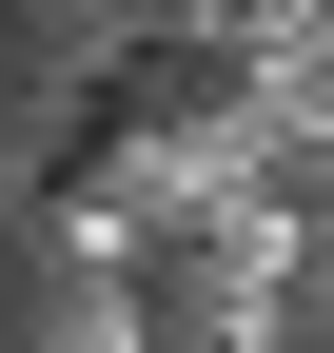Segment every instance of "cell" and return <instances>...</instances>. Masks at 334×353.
I'll return each instance as SVG.
<instances>
[{
    "mask_svg": "<svg viewBox=\"0 0 334 353\" xmlns=\"http://www.w3.org/2000/svg\"><path fill=\"white\" fill-rule=\"evenodd\" d=\"M20 20H99V0H20Z\"/></svg>",
    "mask_w": 334,
    "mask_h": 353,
    "instance_id": "obj_3",
    "label": "cell"
},
{
    "mask_svg": "<svg viewBox=\"0 0 334 353\" xmlns=\"http://www.w3.org/2000/svg\"><path fill=\"white\" fill-rule=\"evenodd\" d=\"M0 353H177V334H157V275L20 255V275H0Z\"/></svg>",
    "mask_w": 334,
    "mask_h": 353,
    "instance_id": "obj_1",
    "label": "cell"
},
{
    "mask_svg": "<svg viewBox=\"0 0 334 353\" xmlns=\"http://www.w3.org/2000/svg\"><path fill=\"white\" fill-rule=\"evenodd\" d=\"M0 275H20V157H0Z\"/></svg>",
    "mask_w": 334,
    "mask_h": 353,
    "instance_id": "obj_2",
    "label": "cell"
}]
</instances>
